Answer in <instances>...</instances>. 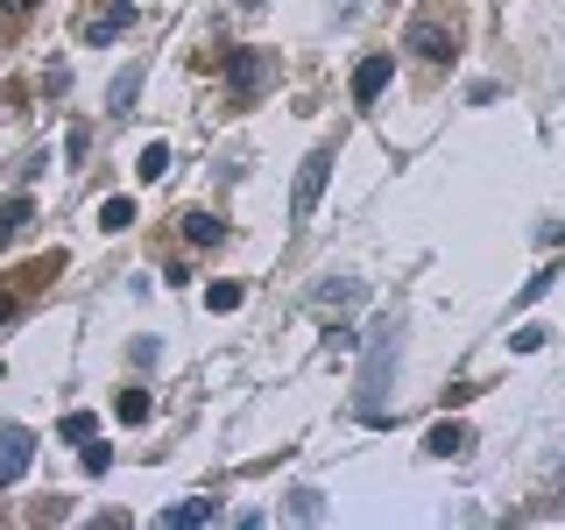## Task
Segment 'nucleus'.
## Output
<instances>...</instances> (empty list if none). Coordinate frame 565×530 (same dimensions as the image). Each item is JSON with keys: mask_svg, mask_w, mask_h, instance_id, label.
Instances as JSON below:
<instances>
[{"mask_svg": "<svg viewBox=\"0 0 565 530\" xmlns=\"http://www.w3.org/2000/svg\"><path fill=\"white\" fill-rule=\"evenodd\" d=\"M326 177H332V149H311L305 163H297V184H290V226H305L318 199H326Z\"/></svg>", "mask_w": 565, "mask_h": 530, "instance_id": "1", "label": "nucleus"}, {"mask_svg": "<svg viewBox=\"0 0 565 530\" xmlns=\"http://www.w3.org/2000/svg\"><path fill=\"white\" fill-rule=\"evenodd\" d=\"M388 353H396V332H375V347H367V368H361V411L375 417L382 411V382H388Z\"/></svg>", "mask_w": 565, "mask_h": 530, "instance_id": "2", "label": "nucleus"}, {"mask_svg": "<svg viewBox=\"0 0 565 530\" xmlns=\"http://www.w3.org/2000/svg\"><path fill=\"white\" fill-rule=\"evenodd\" d=\"M424 453H431V459H467V453H473V424L438 417L431 432H424Z\"/></svg>", "mask_w": 565, "mask_h": 530, "instance_id": "3", "label": "nucleus"}, {"mask_svg": "<svg viewBox=\"0 0 565 530\" xmlns=\"http://www.w3.org/2000/svg\"><path fill=\"white\" fill-rule=\"evenodd\" d=\"M29 459H35V432L8 424V432H0V488H8V481H22V474H29Z\"/></svg>", "mask_w": 565, "mask_h": 530, "instance_id": "4", "label": "nucleus"}, {"mask_svg": "<svg viewBox=\"0 0 565 530\" xmlns=\"http://www.w3.org/2000/svg\"><path fill=\"white\" fill-rule=\"evenodd\" d=\"M388 78H396V57H361L353 64V106H375L388 93Z\"/></svg>", "mask_w": 565, "mask_h": 530, "instance_id": "5", "label": "nucleus"}, {"mask_svg": "<svg viewBox=\"0 0 565 530\" xmlns=\"http://www.w3.org/2000/svg\"><path fill=\"white\" fill-rule=\"evenodd\" d=\"M411 50L424 64H446L452 57V29L446 22H411Z\"/></svg>", "mask_w": 565, "mask_h": 530, "instance_id": "6", "label": "nucleus"}, {"mask_svg": "<svg viewBox=\"0 0 565 530\" xmlns=\"http://www.w3.org/2000/svg\"><path fill=\"white\" fill-rule=\"evenodd\" d=\"M212 517H220V502H212V495H191V502L163 509L156 523H163V530H199V523H212Z\"/></svg>", "mask_w": 565, "mask_h": 530, "instance_id": "7", "label": "nucleus"}, {"mask_svg": "<svg viewBox=\"0 0 565 530\" xmlns=\"http://www.w3.org/2000/svg\"><path fill=\"white\" fill-rule=\"evenodd\" d=\"M35 220V199L29 191H14V199H0V247H14L22 241V226Z\"/></svg>", "mask_w": 565, "mask_h": 530, "instance_id": "8", "label": "nucleus"}, {"mask_svg": "<svg viewBox=\"0 0 565 530\" xmlns=\"http://www.w3.org/2000/svg\"><path fill=\"white\" fill-rule=\"evenodd\" d=\"M128 22H135V8H106V14H93V22H85V43H114Z\"/></svg>", "mask_w": 565, "mask_h": 530, "instance_id": "9", "label": "nucleus"}, {"mask_svg": "<svg viewBox=\"0 0 565 530\" xmlns=\"http://www.w3.org/2000/svg\"><path fill=\"white\" fill-rule=\"evenodd\" d=\"M226 85H234L241 99H247V93H255V85H262V57H255V50H241V57L226 64Z\"/></svg>", "mask_w": 565, "mask_h": 530, "instance_id": "10", "label": "nucleus"}, {"mask_svg": "<svg viewBox=\"0 0 565 530\" xmlns=\"http://www.w3.org/2000/svg\"><path fill=\"white\" fill-rule=\"evenodd\" d=\"M184 241L191 247H212V241H226V226L212 220V212H184Z\"/></svg>", "mask_w": 565, "mask_h": 530, "instance_id": "11", "label": "nucleus"}, {"mask_svg": "<svg viewBox=\"0 0 565 530\" xmlns=\"http://www.w3.org/2000/svg\"><path fill=\"white\" fill-rule=\"evenodd\" d=\"M311 297H318V305H353V297H361V283H353V276H326Z\"/></svg>", "mask_w": 565, "mask_h": 530, "instance_id": "12", "label": "nucleus"}, {"mask_svg": "<svg viewBox=\"0 0 565 530\" xmlns=\"http://www.w3.org/2000/svg\"><path fill=\"white\" fill-rule=\"evenodd\" d=\"M114 411H120V424H149L156 403H149V389H120V403H114Z\"/></svg>", "mask_w": 565, "mask_h": 530, "instance_id": "13", "label": "nucleus"}, {"mask_svg": "<svg viewBox=\"0 0 565 530\" xmlns=\"http://www.w3.org/2000/svg\"><path fill=\"white\" fill-rule=\"evenodd\" d=\"M99 226H106V234H128V226H135V199H106L99 205Z\"/></svg>", "mask_w": 565, "mask_h": 530, "instance_id": "14", "label": "nucleus"}, {"mask_svg": "<svg viewBox=\"0 0 565 530\" xmlns=\"http://www.w3.org/2000/svg\"><path fill=\"white\" fill-rule=\"evenodd\" d=\"M241 297H247V283H212L205 305H212V311H241Z\"/></svg>", "mask_w": 565, "mask_h": 530, "instance_id": "15", "label": "nucleus"}, {"mask_svg": "<svg viewBox=\"0 0 565 530\" xmlns=\"http://www.w3.org/2000/svg\"><path fill=\"white\" fill-rule=\"evenodd\" d=\"M135 93H141V64H128V71H120V85H114V114H128V106H135Z\"/></svg>", "mask_w": 565, "mask_h": 530, "instance_id": "16", "label": "nucleus"}, {"mask_svg": "<svg viewBox=\"0 0 565 530\" xmlns=\"http://www.w3.org/2000/svg\"><path fill=\"white\" fill-rule=\"evenodd\" d=\"M141 177H163L170 170V141H149V149H141V163H135Z\"/></svg>", "mask_w": 565, "mask_h": 530, "instance_id": "17", "label": "nucleus"}, {"mask_svg": "<svg viewBox=\"0 0 565 530\" xmlns=\"http://www.w3.org/2000/svg\"><path fill=\"white\" fill-rule=\"evenodd\" d=\"M93 432H99V417H93V411H71V417H64V438H71V446H85Z\"/></svg>", "mask_w": 565, "mask_h": 530, "instance_id": "18", "label": "nucleus"}, {"mask_svg": "<svg viewBox=\"0 0 565 530\" xmlns=\"http://www.w3.org/2000/svg\"><path fill=\"white\" fill-rule=\"evenodd\" d=\"M106 467H114V453H106L99 438H85V474H106Z\"/></svg>", "mask_w": 565, "mask_h": 530, "instance_id": "19", "label": "nucleus"}, {"mask_svg": "<svg viewBox=\"0 0 565 530\" xmlns=\"http://www.w3.org/2000/svg\"><path fill=\"white\" fill-rule=\"evenodd\" d=\"M8 8H14V14H29V8H35V0H8Z\"/></svg>", "mask_w": 565, "mask_h": 530, "instance_id": "20", "label": "nucleus"}, {"mask_svg": "<svg viewBox=\"0 0 565 530\" xmlns=\"http://www.w3.org/2000/svg\"><path fill=\"white\" fill-rule=\"evenodd\" d=\"M0 318H14V297H0Z\"/></svg>", "mask_w": 565, "mask_h": 530, "instance_id": "21", "label": "nucleus"}]
</instances>
